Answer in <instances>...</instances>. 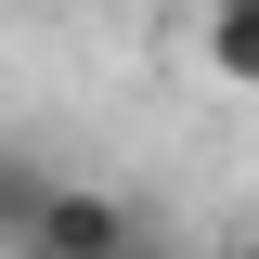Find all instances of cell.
Returning a JSON list of instances; mask_svg holds the SVG:
<instances>
[{"instance_id":"cell-2","label":"cell","mask_w":259,"mask_h":259,"mask_svg":"<svg viewBox=\"0 0 259 259\" xmlns=\"http://www.w3.org/2000/svg\"><path fill=\"white\" fill-rule=\"evenodd\" d=\"M194 52H207L221 91H259V0H207L194 13Z\"/></svg>"},{"instance_id":"cell-1","label":"cell","mask_w":259,"mask_h":259,"mask_svg":"<svg viewBox=\"0 0 259 259\" xmlns=\"http://www.w3.org/2000/svg\"><path fill=\"white\" fill-rule=\"evenodd\" d=\"M0 233H13L26 259H143L130 194H104V182H39V168H0Z\"/></svg>"},{"instance_id":"cell-3","label":"cell","mask_w":259,"mask_h":259,"mask_svg":"<svg viewBox=\"0 0 259 259\" xmlns=\"http://www.w3.org/2000/svg\"><path fill=\"white\" fill-rule=\"evenodd\" d=\"M221 259H259V233H233V246H221Z\"/></svg>"}]
</instances>
